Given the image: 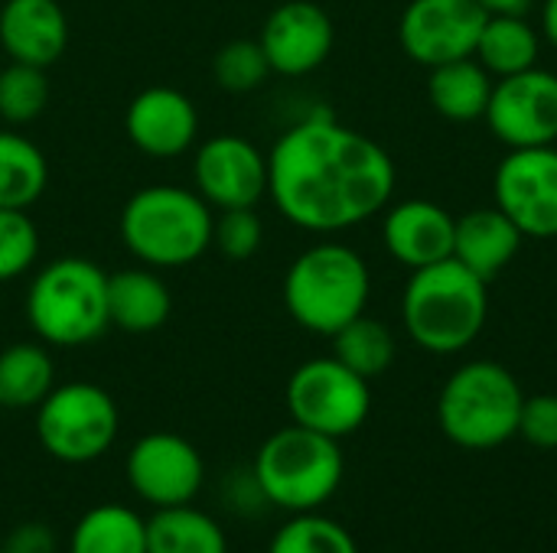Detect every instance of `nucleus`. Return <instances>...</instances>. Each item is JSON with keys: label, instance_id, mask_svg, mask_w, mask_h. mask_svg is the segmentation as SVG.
Segmentation results:
<instances>
[{"label": "nucleus", "instance_id": "2eb2a0df", "mask_svg": "<svg viewBox=\"0 0 557 553\" xmlns=\"http://www.w3.org/2000/svg\"><path fill=\"white\" fill-rule=\"evenodd\" d=\"M333 20L330 13L313 0H284L277 3L264 26H261V49L271 62V72L277 75H310L320 68L333 52Z\"/></svg>", "mask_w": 557, "mask_h": 553}, {"label": "nucleus", "instance_id": "f03ea898", "mask_svg": "<svg viewBox=\"0 0 557 553\" xmlns=\"http://www.w3.org/2000/svg\"><path fill=\"white\" fill-rule=\"evenodd\" d=\"M215 209L196 192L173 183L137 189L117 218L121 244L153 271L196 264L212 248Z\"/></svg>", "mask_w": 557, "mask_h": 553}, {"label": "nucleus", "instance_id": "b1692460", "mask_svg": "<svg viewBox=\"0 0 557 553\" xmlns=\"http://www.w3.org/2000/svg\"><path fill=\"white\" fill-rule=\"evenodd\" d=\"M49 186L46 153L16 130H0V209H29Z\"/></svg>", "mask_w": 557, "mask_h": 553}, {"label": "nucleus", "instance_id": "412c9836", "mask_svg": "<svg viewBox=\"0 0 557 553\" xmlns=\"http://www.w3.org/2000/svg\"><path fill=\"white\" fill-rule=\"evenodd\" d=\"M428 95H431V104L437 108V114H444L447 121L467 124V121L486 117L493 78L480 65L476 55H467L457 62L434 65L431 81H428Z\"/></svg>", "mask_w": 557, "mask_h": 553}, {"label": "nucleus", "instance_id": "4be33fe9", "mask_svg": "<svg viewBox=\"0 0 557 553\" xmlns=\"http://www.w3.org/2000/svg\"><path fill=\"white\" fill-rule=\"evenodd\" d=\"M55 388V362L46 342H13L0 352V407H39Z\"/></svg>", "mask_w": 557, "mask_h": 553}, {"label": "nucleus", "instance_id": "1a4fd4ad", "mask_svg": "<svg viewBox=\"0 0 557 553\" xmlns=\"http://www.w3.org/2000/svg\"><path fill=\"white\" fill-rule=\"evenodd\" d=\"M287 411L290 420L343 440L356 433L372 411V391L362 375L346 368L336 355L304 362L287 381Z\"/></svg>", "mask_w": 557, "mask_h": 553}, {"label": "nucleus", "instance_id": "ddd939ff", "mask_svg": "<svg viewBox=\"0 0 557 553\" xmlns=\"http://www.w3.org/2000/svg\"><path fill=\"white\" fill-rule=\"evenodd\" d=\"M193 189L215 212L255 209L268 196V153H261L248 137L215 134L196 150Z\"/></svg>", "mask_w": 557, "mask_h": 553}, {"label": "nucleus", "instance_id": "9d476101", "mask_svg": "<svg viewBox=\"0 0 557 553\" xmlns=\"http://www.w3.org/2000/svg\"><path fill=\"white\" fill-rule=\"evenodd\" d=\"M490 130L512 150L552 147L557 140V75L525 68L493 85L486 108Z\"/></svg>", "mask_w": 557, "mask_h": 553}, {"label": "nucleus", "instance_id": "4468645a", "mask_svg": "<svg viewBox=\"0 0 557 553\" xmlns=\"http://www.w3.org/2000/svg\"><path fill=\"white\" fill-rule=\"evenodd\" d=\"M490 13L476 0H411L398 36L405 52L434 68L476 52Z\"/></svg>", "mask_w": 557, "mask_h": 553}, {"label": "nucleus", "instance_id": "f257e3e1", "mask_svg": "<svg viewBox=\"0 0 557 553\" xmlns=\"http://www.w3.org/2000/svg\"><path fill=\"white\" fill-rule=\"evenodd\" d=\"M395 163L372 137L320 111L287 127L268 153V196L297 228L333 235L379 215Z\"/></svg>", "mask_w": 557, "mask_h": 553}, {"label": "nucleus", "instance_id": "cd10ccee", "mask_svg": "<svg viewBox=\"0 0 557 553\" xmlns=\"http://www.w3.org/2000/svg\"><path fill=\"white\" fill-rule=\"evenodd\" d=\"M49 95H52V85L46 78V68L10 62L0 72V121L7 127L33 124L49 108Z\"/></svg>", "mask_w": 557, "mask_h": 553}, {"label": "nucleus", "instance_id": "c9c22d12", "mask_svg": "<svg viewBox=\"0 0 557 553\" xmlns=\"http://www.w3.org/2000/svg\"><path fill=\"white\" fill-rule=\"evenodd\" d=\"M542 29L548 36V42L557 49V0H545V10H542Z\"/></svg>", "mask_w": 557, "mask_h": 553}, {"label": "nucleus", "instance_id": "72a5a7b5", "mask_svg": "<svg viewBox=\"0 0 557 553\" xmlns=\"http://www.w3.org/2000/svg\"><path fill=\"white\" fill-rule=\"evenodd\" d=\"M0 553H55V531L42 521H23L7 535Z\"/></svg>", "mask_w": 557, "mask_h": 553}, {"label": "nucleus", "instance_id": "f3484780", "mask_svg": "<svg viewBox=\"0 0 557 553\" xmlns=\"http://www.w3.org/2000/svg\"><path fill=\"white\" fill-rule=\"evenodd\" d=\"M454 235H457V218L444 205L428 199L398 202L395 209H388L382 225L388 254L408 271L454 257Z\"/></svg>", "mask_w": 557, "mask_h": 553}, {"label": "nucleus", "instance_id": "7ed1b4c3", "mask_svg": "<svg viewBox=\"0 0 557 553\" xmlns=\"http://www.w3.org/2000/svg\"><path fill=\"white\" fill-rule=\"evenodd\" d=\"M486 280L457 257L411 271L401 297V316L411 342L434 355H454L473 345L486 326Z\"/></svg>", "mask_w": 557, "mask_h": 553}, {"label": "nucleus", "instance_id": "a878e982", "mask_svg": "<svg viewBox=\"0 0 557 553\" xmlns=\"http://www.w3.org/2000/svg\"><path fill=\"white\" fill-rule=\"evenodd\" d=\"M480 65L490 75H516L525 68L539 65V33L529 26L525 16H512V13H490L476 52Z\"/></svg>", "mask_w": 557, "mask_h": 553}, {"label": "nucleus", "instance_id": "f8f14e48", "mask_svg": "<svg viewBox=\"0 0 557 553\" xmlns=\"http://www.w3.org/2000/svg\"><path fill=\"white\" fill-rule=\"evenodd\" d=\"M496 209L529 238H557V150L522 147L512 150L493 179Z\"/></svg>", "mask_w": 557, "mask_h": 553}, {"label": "nucleus", "instance_id": "2f4dec72", "mask_svg": "<svg viewBox=\"0 0 557 553\" xmlns=\"http://www.w3.org/2000/svg\"><path fill=\"white\" fill-rule=\"evenodd\" d=\"M264 241V222L255 209H225L215 215V225H212V248L238 264V261H248L258 254Z\"/></svg>", "mask_w": 557, "mask_h": 553}, {"label": "nucleus", "instance_id": "9b49d317", "mask_svg": "<svg viewBox=\"0 0 557 553\" xmlns=\"http://www.w3.org/2000/svg\"><path fill=\"white\" fill-rule=\"evenodd\" d=\"M127 482L153 508L189 505L206 479V463L199 450L170 430L144 433L127 453Z\"/></svg>", "mask_w": 557, "mask_h": 553}, {"label": "nucleus", "instance_id": "dca6fc26", "mask_svg": "<svg viewBox=\"0 0 557 553\" xmlns=\"http://www.w3.org/2000/svg\"><path fill=\"white\" fill-rule=\"evenodd\" d=\"M124 134L150 160H176L199 137V111L193 98L173 85H150L127 101Z\"/></svg>", "mask_w": 557, "mask_h": 553}, {"label": "nucleus", "instance_id": "6e6552de", "mask_svg": "<svg viewBox=\"0 0 557 553\" xmlns=\"http://www.w3.org/2000/svg\"><path fill=\"white\" fill-rule=\"evenodd\" d=\"M117 427L121 414L114 398L91 381L55 385L36 407V440L65 466L101 460L114 447Z\"/></svg>", "mask_w": 557, "mask_h": 553}, {"label": "nucleus", "instance_id": "393cba45", "mask_svg": "<svg viewBox=\"0 0 557 553\" xmlns=\"http://www.w3.org/2000/svg\"><path fill=\"white\" fill-rule=\"evenodd\" d=\"M69 553H147V521L127 505H95L72 528Z\"/></svg>", "mask_w": 557, "mask_h": 553}, {"label": "nucleus", "instance_id": "473e14b6", "mask_svg": "<svg viewBox=\"0 0 557 553\" xmlns=\"http://www.w3.org/2000/svg\"><path fill=\"white\" fill-rule=\"evenodd\" d=\"M519 437L529 447L557 450V394H535L522 401Z\"/></svg>", "mask_w": 557, "mask_h": 553}, {"label": "nucleus", "instance_id": "a211bd4d", "mask_svg": "<svg viewBox=\"0 0 557 553\" xmlns=\"http://www.w3.org/2000/svg\"><path fill=\"white\" fill-rule=\"evenodd\" d=\"M0 46L10 62L49 68L69 46V16L59 0H3Z\"/></svg>", "mask_w": 557, "mask_h": 553}, {"label": "nucleus", "instance_id": "0eeeda50", "mask_svg": "<svg viewBox=\"0 0 557 553\" xmlns=\"http://www.w3.org/2000/svg\"><path fill=\"white\" fill-rule=\"evenodd\" d=\"M522 401L525 394L506 365L486 359L467 362L447 378L437 398V424L460 450H496L519 437Z\"/></svg>", "mask_w": 557, "mask_h": 553}, {"label": "nucleus", "instance_id": "39448f33", "mask_svg": "<svg viewBox=\"0 0 557 553\" xmlns=\"http://www.w3.org/2000/svg\"><path fill=\"white\" fill-rule=\"evenodd\" d=\"M372 290L359 251L339 241H320L294 257L284 274V306L297 326L317 336H336L366 313Z\"/></svg>", "mask_w": 557, "mask_h": 553}, {"label": "nucleus", "instance_id": "c756f323", "mask_svg": "<svg viewBox=\"0 0 557 553\" xmlns=\"http://www.w3.org/2000/svg\"><path fill=\"white\" fill-rule=\"evenodd\" d=\"M271 75V62L258 39H232L212 59V78L228 95H248Z\"/></svg>", "mask_w": 557, "mask_h": 553}, {"label": "nucleus", "instance_id": "6ab92c4d", "mask_svg": "<svg viewBox=\"0 0 557 553\" xmlns=\"http://www.w3.org/2000/svg\"><path fill=\"white\" fill-rule=\"evenodd\" d=\"M173 313V297L160 271L153 267H124L108 274V316L111 326L131 336H147L166 326Z\"/></svg>", "mask_w": 557, "mask_h": 553}, {"label": "nucleus", "instance_id": "423d86ee", "mask_svg": "<svg viewBox=\"0 0 557 553\" xmlns=\"http://www.w3.org/2000/svg\"><path fill=\"white\" fill-rule=\"evenodd\" d=\"M343 473L346 463L339 440L300 424L271 433L251 466L261 499L290 515L317 512L320 505H326L336 495Z\"/></svg>", "mask_w": 557, "mask_h": 553}, {"label": "nucleus", "instance_id": "f704fd0d", "mask_svg": "<svg viewBox=\"0 0 557 553\" xmlns=\"http://www.w3.org/2000/svg\"><path fill=\"white\" fill-rule=\"evenodd\" d=\"M486 13H512V16H525L532 0H476Z\"/></svg>", "mask_w": 557, "mask_h": 553}, {"label": "nucleus", "instance_id": "5701e85b", "mask_svg": "<svg viewBox=\"0 0 557 553\" xmlns=\"http://www.w3.org/2000/svg\"><path fill=\"white\" fill-rule=\"evenodd\" d=\"M147 553H228V541L219 521L189 502L147 518Z\"/></svg>", "mask_w": 557, "mask_h": 553}, {"label": "nucleus", "instance_id": "aec40b11", "mask_svg": "<svg viewBox=\"0 0 557 553\" xmlns=\"http://www.w3.org/2000/svg\"><path fill=\"white\" fill-rule=\"evenodd\" d=\"M522 231L503 209H473L457 218L454 257L486 284L503 274L522 248Z\"/></svg>", "mask_w": 557, "mask_h": 553}, {"label": "nucleus", "instance_id": "c85d7f7f", "mask_svg": "<svg viewBox=\"0 0 557 553\" xmlns=\"http://www.w3.org/2000/svg\"><path fill=\"white\" fill-rule=\"evenodd\" d=\"M268 553H359L352 535L317 512H300L277 528Z\"/></svg>", "mask_w": 557, "mask_h": 553}, {"label": "nucleus", "instance_id": "bb28decb", "mask_svg": "<svg viewBox=\"0 0 557 553\" xmlns=\"http://www.w3.org/2000/svg\"><path fill=\"white\" fill-rule=\"evenodd\" d=\"M333 339V355L352 368L356 375H362L366 381L385 375L395 362V336L385 323L372 319V316H356L352 323H346Z\"/></svg>", "mask_w": 557, "mask_h": 553}, {"label": "nucleus", "instance_id": "7c9ffc66", "mask_svg": "<svg viewBox=\"0 0 557 553\" xmlns=\"http://www.w3.org/2000/svg\"><path fill=\"white\" fill-rule=\"evenodd\" d=\"M39 261V228L26 209H0V284L33 271Z\"/></svg>", "mask_w": 557, "mask_h": 553}, {"label": "nucleus", "instance_id": "20e7f679", "mask_svg": "<svg viewBox=\"0 0 557 553\" xmlns=\"http://www.w3.org/2000/svg\"><path fill=\"white\" fill-rule=\"evenodd\" d=\"M23 310L39 342L52 349L91 345L111 329L108 274L91 257H55L33 274Z\"/></svg>", "mask_w": 557, "mask_h": 553}]
</instances>
